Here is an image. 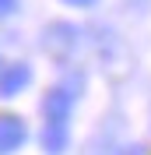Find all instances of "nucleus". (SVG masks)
Returning a JSON list of instances; mask_svg holds the SVG:
<instances>
[{
  "mask_svg": "<svg viewBox=\"0 0 151 155\" xmlns=\"http://www.w3.org/2000/svg\"><path fill=\"white\" fill-rule=\"evenodd\" d=\"M70 106L74 99L67 88H53L42 99V113H46V127H42V145L49 155H60L67 148V120H70Z\"/></svg>",
  "mask_w": 151,
  "mask_h": 155,
  "instance_id": "f257e3e1",
  "label": "nucleus"
},
{
  "mask_svg": "<svg viewBox=\"0 0 151 155\" xmlns=\"http://www.w3.org/2000/svg\"><path fill=\"white\" fill-rule=\"evenodd\" d=\"M25 134H28V130H25V124H21V116L0 113V155L21 148V145H25Z\"/></svg>",
  "mask_w": 151,
  "mask_h": 155,
  "instance_id": "f03ea898",
  "label": "nucleus"
},
{
  "mask_svg": "<svg viewBox=\"0 0 151 155\" xmlns=\"http://www.w3.org/2000/svg\"><path fill=\"white\" fill-rule=\"evenodd\" d=\"M28 81H32L28 64H11V67L0 71V95H18Z\"/></svg>",
  "mask_w": 151,
  "mask_h": 155,
  "instance_id": "7ed1b4c3",
  "label": "nucleus"
},
{
  "mask_svg": "<svg viewBox=\"0 0 151 155\" xmlns=\"http://www.w3.org/2000/svg\"><path fill=\"white\" fill-rule=\"evenodd\" d=\"M14 11H18V0H0V18H7Z\"/></svg>",
  "mask_w": 151,
  "mask_h": 155,
  "instance_id": "20e7f679",
  "label": "nucleus"
},
{
  "mask_svg": "<svg viewBox=\"0 0 151 155\" xmlns=\"http://www.w3.org/2000/svg\"><path fill=\"white\" fill-rule=\"evenodd\" d=\"M67 4H77V7H88V4H95V0H67Z\"/></svg>",
  "mask_w": 151,
  "mask_h": 155,
  "instance_id": "39448f33",
  "label": "nucleus"
}]
</instances>
